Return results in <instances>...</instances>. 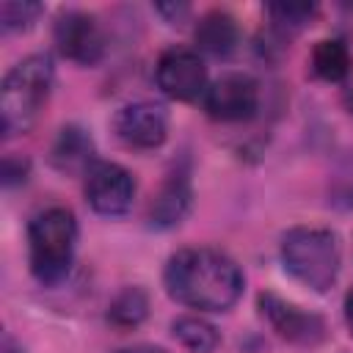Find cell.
Wrapping results in <instances>:
<instances>
[{
    "label": "cell",
    "instance_id": "cell-1",
    "mask_svg": "<svg viewBox=\"0 0 353 353\" xmlns=\"http://www.w3.org/2000/svg\"><path fill=\"white\" fill-rule=\"evenodd\" d=\"M168 295L199 312H226L243 295V270L218 248H182L163 273Z\"/></svg>",
    "mask_w": 353,
    "mask_h": 353
},
{
    "label": "cell",
    "instance_id": "cell-2",
    "mask_svg": "<svg viewBox=\"0 0 353 353\" xmlns=\"http://www.w3.org/2000/svg\"><path fill=\"white\" fill-rule=\"evenodd\" d=\"M52 61L50 55H28L17 66L8 69L3 88H0V116H3V135H25L36 121L41 108L47 105L52 88Z\"/></svg>",
    "mask_w": 353,
    "mask_h": 353
},
{
    "label": "cell",
    "instance_id": "cell-3",
    "mask_svg": "<svg viewBox=\"0 0 353 353\" xmlns=\"http://www.w3.org/2000/svg\"><path fill=\"white\" fill-rule=\"evenodd\" d=\"M284 270L314 292H325L339 276V240L323 226H295L281 237Z\"/></svg>",
    "mask_w": 353,
    "mask_h": 353
},
{
    "label": "cell",
    "instance_id": "cell-4",
    "mask_svg": "<svg viewBox=\"0 0 353 353\" xmlns=\"http://www.w3.org/2000/svg\"><path fill=\"white\" fill-rule=\"evenodd\" d=\"M77 221L66 207H47L28 226V259L41 284H58L74 259Z\"/></svg>",
    "mask_w": 353,
    "mask_h": 353
},
{
    "label": "cell",
    "instance_id": "cell-5",
    "mask_svg": "<svg viewBox=\"0 0 353 353\" xmlns=\"http://www.w3.org/2000/svg\"><path fill=\"white\" fill-rule=\"evenodd\" d=\"M157 85L165 97L179 102H193L207 94V66L199 52L188 47H171L157 58L154 66Z\"/></svg>",
    "mask_w": 353,
    "mask_h": 353
},
{
    "label": "cell",
    "instance_id": "cell-6",
    "mask_svg": "<svg viewBox=\"0 0 353 353\" xmlns=\"http://www.w3.org/2000/svg\"><path fill=\"white\" fill-rule=\"evenodd\" d=\"M204 108L215 121H245L259 108V85L245 72L221 74L207 88Z\"/></svg>",
    "mask_w": 353,
    "mask_h": 353
},
{
    "label": "cell",
    "instance_id": "cell-7",
    "mask_svg": "<svg viewBox=\"0 0 353 353\" xmlns=\"http://www.w3.org/2000/svg\"><path fill=\"white\" fill-rule=\"evenodd\" d=\"M85 199L99 215H124L135 199V179L119 163H94L85 174Z\"/></svg>",
    "mask_w": 353,
    "mask_h": 353
},
{
    "label": "cell",
    "instance_id": "cell-8",
    "mask_svg": "<svg viewBox=\"0 0 353 353\" xmlns=\"http://www.w3.org/2000/svg\"><path fill=\"white\" fill-rule=\"evenodd\" d=\"M259 312L273 325V331L281 339L292 342V345L312 347V345H320L325 339V323H323V317H317V314L295 306L292 301H284L276 292H262L259 295Z\"/></svg>",
    "mask_w": 353,
    "mask_h": 353
},
{
    "label": "cell",
    "instance_id": "cell-9",
    "mask_svg": "<svg viewBox=\"0 0 353 353\" xmlns=\"http://www.w3.org/2000/svg\"><path fill=\"white\" fill-rule=\"evenodd\" d=\"M113 132L130 149H154L168 135V113L154 102L121 105L113 116Z\"/></svg>",
    "mask_w": 353,
    "mask_h": 353
},
{
    "label": "cell",
    "instance_id": "cell-10",
    "mask_svg": "<svg viewBox=\"0 0 353 353\" xmlns=\"http://www.w3.org/2000/svg\"><path fill=\"white\" fill-rule=\"evenodd\" d=\"M58 52L80 66H94L105 52V36L99 22L83 11H66L55 22Z\"/></svg>",
    "mask_w": 353,
    "mask_h": 353
},
{
    "label": "cell",
    "instance_id": "cell-11",
    "mask_svg": "<svg viewBox=\"0 0 353 353\" xmlns=\"http://www.w3.org/2000/svg\"><path fill=\"white\" fill-rule=\"evenodd\" d=\"M50 160L61 174H88L94 165V141L88 138L85 130L69 124L58 132L52 149H50Z\"/></svg>",
    "mask_w": 353,
    "mask_h": 353
},
{
    "label": "cell",
    "instance_id": "cell-12",
    "mask_svg": "<svg viewBox=\"0 0 353 353\" xmlns=\"http://www.w3.org/2000/svg\"><path fill=\"white\" fill-rule=\"evenodd\" d=\"M190 207V182L185 174H171L149 204V223L157 229L176 226Z\"/></svg>",
    "mask_w": 353,
    "mask_h": 353
},
{
    "label": "cell",
    "instance_id": "cell-13",
    "mask_svg": "<svg viewBox=\"0 0 353 353\" xmlns=\"http://www.w3.org/2000/svg\"><path fill=\"white\" fill-rule=\"evenodd\" d=\"M240 30L237 22L226 11H207L196 22V44L201 52L212 58H229L237 50Z\"/></svg>",
    "mask_w": 353,
    "mask_h": 353
},
{
    "label": "cell",
    "instance_id": "cell-14",
    "mask_svg": "<svg viewBox=\"0 0 353 353\" xmlns=\"http://www.w3.org/2000/svg\"><path fill=\"white\" fill-rule=\"evenodd\" d=\"M312 72L320 80L339 83L350 72V52L339 39H323L312 50Z\"/></svg>",
    "mask_w": 353,
    "mask_h": 353
},
{
    "label": "cell",
    "instance_id": "cell-15",
    "mask_svg": "<svg viewBox=\"0 0 353 353\" xmlns=\"http://www.w3.org/2000/svg\"><path fill=\"white\" fill-rule=\"evenodd\" d=\"M171 334L190 353H212L218 347V331H215V325L207 323V320H201V317H193V314L176 317L171 323Z\"/></svg>",
    "mask_w": 353,
    "mask_h": 353
},
{
    "label": "cell",
    "instance_id": "cell-16",
    "mask_svg": "<svg viewBox=\"0 0 353 353\" xmlns=\"http://www.w3.org/2000/svg\"><path fill=\"white\" fill-rule=\"evenodd\" d=\"M146 312H149L146 292H143L141 287H127V290H121V292L110 301V306H108V320H110L113 325H119V328H135V325L143 323Z\"/></svg>",
    "mask_w": 353,
    "mask_h": 353
},
{
    "label": "cell",
    "instance_id": "cell-17",
    "mask_svg": "<svg viewBox=\"0 0 353 353\" xmlns=\"http://www.w3.org/2000/svg\"><path fill=\"white\" fill-rule=\"evenodd\" d=\"M39 14H41V6L39 3H14V0H8V3L0 6V25L8 33L11 30H28L30 22Z\"/></svg>",
    "mask_w": 353,
    "mask_h": 353
},
{
    "label": "cell",
    "instance_id": "cell-18",
    "mask_svg": "<svg viewBox=\"0 0 353 353\" xmlns=\"http://www.w3.org/2000/svg\"><path fill=\"white\" fill-rule=\"evenodd\" d=\"M314 6H270L268 14L273 17V22L284 30H298L303 28L312 17H314Z\"/></svg>",
    "mask_w": 353,
    "mask_h": 353
},
{
    "label": "cell",
    "instance_id": "cell-19",
    "mask_svg": "<svg viewBox=\"0 0 353 353\" xmlns=\"http://www.w3.org/2000/svg\"><path fill=\"white\" fill-rule=\"evenodd\" d=\"M25 174H28V160L14 157V154H8V157L3 160V182H6V185L25 182Z\"/></svg>",
    "mask_w": 353,
    "mask_h": 353
},
{
    "label": "cell",
    "instance_id": "cell-20",
    "mask_svg": "<svg viewBox=\"0 0 353 353\" xmlns=\"http://www.w3.org/2000/svg\"><path fill=\"white\" fill-rule=\"evenodd\" d=\"M345 323H347V328H350V334H353V287H350L347 295H345Z\"/></svg>",
    "mask_w": 353,
    "mask_h": 353
},
{
    "label": "cell",
    "instance_id": "cell-21",
    "mask_svg": "<svg viewBox=\"0 0 353 353\" xmlns=\"http://www.w3.org/2000/svg\"><path fill=\"white\" fill-rule=\"evenodd\" d=\"M116 353H165V350L152 347V345H135V347H124V350H116Z\"/></svg>",
    "mask_w": 353,
    "mask_h": 353
},
{
    "label": "cell",
    "instance_id": "cell-22",
    "mask_svg": "<svg viewBox=\"0 0 353 353\" xmlns=\"http://www.w3.org/2000/svg\"><path fill=\"white\" fill-rule=\"evenodd\" d=\"M342 105H345V110L353 116V83L345 85V91H342Z\"/></svg>",
    "mask_w": 353,
    "mask_h": 353
},
{
    "label": "cell",
    "instance_id": "cell-23",
    "mask_svg": "<svg viewBox=\"0 0 353 353\" xmlns=\"http://www.w3.org/2000/svg\"><path fill=\"white\" fill-rule=\"evenodd\" d=\"M3 353H22V350H17V347H11V345L6 342V347H3Z\"/></svg>",
    "mask_w": 353,
    "mask_h": 353
}]
</instances>
